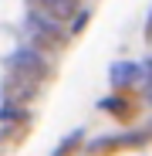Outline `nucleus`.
Instances as JSON below:
<instances>
[{"label": "nucleus", "instance_id": "nucleus-1", "mask_svg": "<svg viewBox=\"0 0 152 156\" xmlns=\"http://www.w3.org/2000/svg\"><path fill=\"white\" fill-rule=\"evenodd\" d=\"M14 75H31L34 82H37V78L47 75V61L37 55L34 48H24V51L14 55Z\"/></svg>", "mask_w": 152, "mask_h": 156}, {"label": "nucleus", "instance_id": "nucleus-2", "mask_svg": "<svg viewBox=\"0 0 152 156\" xmlns=\"http://www.w3.org/2000/svg\"><path fill=\"white\" fill-rule=\"evenodd\" d=\"M135 78H139V65H115L112 68V85H132L135 82Z\"/></svg>", "mask_w": 152, "mask_h": 156}, {"label": "nucleus", "instance_id": "nucleus-3", "mask_svg": "<svg viewBox=\"0 0 152 156\" xmlns=\"http://www.w3.org/2000/svg\"><path fill=\"white\" fill-rule=\"evenodd\" d=\"M41 4L51 10V17H68L74 10V0H41Z\"/></svg>", "mask_w": 152, "mask_h": 156}, {"label": "nucleus", "instance_id": "nucleus-4", "mask_svg": "<svg viewBox=\"0 0 152 156\" xmlns=\"http://www.w3.org/2000/svg\"><path fill=\"white\" fill-rule=\"evenodd\" d=\"M78 143H81V129H78V133H71V136H68V139L58 146V153H54V156H71V149L78 146Z\"/></svg>", "mask_w": 152, "mask_h": 156}, {"label": "nucleus", "instance_id": "nucleus-5", "mask_svg": "<svg viewBox=\"0 0 152 156\" xmlns=\"http://www.w3.org/2000/svg\"><path fill=\"white\" fill-rule=\"evenodd\" d=\"M98 105H101V109H108V112H125V105H122V102H118L115 95H112V98H101Z\"/></svg>", "mask_w": 152, "mask_h": 156}, {"label": "nucleus", "instance_id": "nucleus-6", "mask_svg": "<svg viewBox=\"0 0 152 156\" xmlns=\"http://www.w3.org/2000/svg\"><path fill=\"white\" fill-rule=\"evenodd\" d=\"M85 24H88V10H81L78 17H74V20H71V31H74V34H78V31L85 27Z\"/></svg>", "mask_w": 152, "mask_h": 156}, {"label": "nucleus", "instance_id": "nucleus-7", "mask_svg": "<svg viewBox=\"0 0 152 156\" xmlns=\"http://www.w3.org/2000/svg\"><path fill=\"white\" fill-rule=\"evenodd\" d=\"M149 98H152V95H149Z\"/></svg>", "mask_w": 152, "mask_h": 156}, {"label": "nucleus", "instance_id": "nucleus-8", "mask_svg": "<svg viewBox=\"0 0 152 156\" xmlns=\"http://www.w3.org/2000/svg\"><path fill=\"white\" fill-rule=\"evenodd\" d=\"M149 68H152V65H149Z\"/></svg>", "mask_w": 152, "mask_h": 156}]
</instances>
